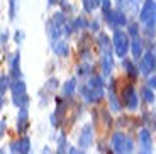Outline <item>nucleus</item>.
Wrapping results in <instances>:
<instances>
[{
    "label": "nucleus",
    "instance_id": "obj_25",
    "mask_svg": "<svg viewBox=\"0 0 156 154\" xmlns=\"http://www.w3.org/2000/svg\"><path fill=\"white\" fill-rule=\"evenodd\" d=\"M10 76H9V75H2V76H0V95H5V92H7L9 88H10Z\"/></svg>",
    "mask_w": 156,
    "mask_h": 154
},
{
    "label": "nucleus",
    "instance_id": "obj_29",
    "mask_svg": "<svg viewBox=\"0 0 156 154\" xmlns=\"http://www.w3.org/2000/svg\"><path fill=\"white\" fill-rule=\"evenodd\" d=\"M127 34L131 36V37H136V36H139V24H137V22L127 24Z\"/></svg>",
    "mask_w": 156,
    "mask_h": 154
},
{
    "label": "nucleus",
    "instance_id": "obj_35",
    "mask_svg": "<svg viewBox=\"0 0 156 154\" xmlns=\"http://www.w3.org/2000/svg\"><path fill=\"white\" fill-rule=\"evenodd\" d=\"M100 9H102V12H104V14H105V12H109L110 10V0H102Z\"/></svg>",
    "mask_w": 156,
    "mask_h": 154
},
{
    "label": "nucleus",
    "instance_id": "obj_31",
    "mask_svg": "<svg viewBox=\"0 0 156 154\" xmlns=\"http://www.w3.org/2000/svg\"><path fill=\"white\" fill-rule=\"evenodd\" d=\"M78 73L80 75H92V66L87 65V63H82L80 68H78Z\"/></svg>",
    "mask_w": 156,
    "mask_h": 154
},
{
    "label": "nucleus",
    "instance_id": "obj_19",
    "mask_svg": "<svg viewBox=\"0 0 156 154\" xmlns=\"http://www.w3.org/2000/svg\"><path fill=\"white\" fill-rule=\"evenodd\" d=\"M10 90H12V95H24L26 93V81L22 80V76L14 78V81H12V85H10Z\"/></svg>",
    "mask_w": 156,
    "mask_h": 154
},
{
    "label": "nucleus",
    "instance_id": "obj_22",
    "mask_svg": "<svg viewBox=\"0 0 156 154\" xmlns=\"http://www.w3.org/2000/svg\"><path fill=\"white\" fill-rule=\"evenodd\" d=\"M71 24H73V31H82V29H88L90 27V22L85 19V17H75L73 20H71Z\"/></svg>",
    "mask_w": 156,
    "mask_h": 154
},
{
    "label": "nucleus",
    "instance_id": "obj_18",
    "mask_svg": "<svg viewBox=\"0 0 156 154\" xmlns=\"http://www.w3.org/2000/svg\"><path fill=\"white\" fill-rule=\"evenodd\" d=\"M61 92H63V96H65V98H71V96L75 95V92H76V80H75V78H70L66 83H63Z\"/></svg>",
    "mask_w": 156,
    "mask_h": 154
},
{
    "label": "nucleus",
    "instance_id": "obj_7",
    "mask_svg": "<svg viewBox=\"0 0 156 154\" xmlns=\"http://www.w3.org/2000/svg\"><path fill=\"white\" fill-rule=\"evenodd\" d=\"M139 71L143 75H151L153 71H156V54L153 51H148V53L143 54L139 63Z\"/></svg>",
    "mask_w": 156,
    "mask_h": 154
},
{
    "label": "nucleus",
    "instance_id": "obj_40",
    "mask_svg": "<svg viewBox=\"0 0 156 154\" xmlns=\"http://www.w3.org/2000/svg\"><path fill=\"white\" fill-rule=\"evenodd\" d=\"M58 4V0H48V5H49V7H53V5H56Z\"/></svg>",
    "mask_w": 156,
    "mask_h": 154
},
{
    "label": "nucleus",
    "instance_id": "obj_23",
    "mask_svg": "<svg viewBox=\"0 0 156 154\" xmlns=\"http://www.w3.org/2000/svg\"><path fill=\"white\" fill-rule=\"evenodd\" d=\"M12 102L16 107H27L29 105V96L27 93H24V95H12Z\"/></svg>",
    "mask_w": 156,
    "mask_h": 154
},
{
    "label": "nucleus",
    "instance_id": "obj_9",
    "mask_svg": "<svg viewBox=\"0 0 156 154\" xmlns=\"http://www.w3.org/2000/svg\"><path fill=\"white\" fill-rule=\"evenodd\" d=\"M92 144H94V127L90 124H85L78 135V146L82 149H88Z\"/></svg>",
    "mask_w": 156,
    "mask_h": 154
},
{
    "label": "nucleus",
    "instance_id": "obj_1",
    "mask_svg": "<svg viewBox=\"0 0 156 154\" xmlns=\"http://www.w3.org/2000/svg\"><path fill=\"white\" fill-rule=\"evenodd\" d=\"M131 36L127 32L121 31V29H115L112 36V44H114V53H115L117 58L124 59L127 56L129 49H131Z\"/></svg>",
    "mask_w": 156,
    "mask_h": 154
},
{
    "label": "nucleus",
    "instance_id": "obj_28",
    "mask_svg": "<svg viewBox=\"0 0 156 154\" xmlns=\"http://www.w3.org/2000/svg\"><path fill=\"white\" fill-rule=\"evenodd\" d=\"M58 88H59V81L56 80V78H49V80L46 81V85H44V90H46V92H56Z\"/></svg>",
    "mask_w": 156,
    "mask_h": 154
},
{
    "label": "nucleus",
    "instance_id": "obj_39",
    "mask_svg": "<svg viewBox=\"0 0 156 154\" xmlns=\"http://www.w3.org/2000/svg\"><path fill=\"white\" fill-rule=\"evenodd\" d=\"M90 27H92V31L97 32L98 31V22H97V20H95V22H92V24H90Z\"/></svg>",
    "mask_w": 156,
    "mask_h": 154
},
{
    "label": "nucleus",
    "instance_id": "obj_10",
    "mask_svg": "<svg viewBox=\"0 0 156 154\" xmlns=\"http://www.w3.org/2000/svg\"><path fill=\"white\" fill-rule=\"evenodd\" d=\"M100 68H102V75L109 76L114 69V51H104L100 58Z\"/></svg>",
    "mask_w": 156,
    "mask_h": 154
},
{
    "label": "nucleus",
    "instance_id": "obj_33",
    "mask_svg": "<svg viewBox=\"0 0 156 154\" xmlns=\"http://www.w3.org/2000/svg\"><path fill=\"white\" fill-rule=\"evenodd\" d=\"M7 41H9V31H7V29H4L2 34H0V43H2V47L7 46Z\"/></svg>",
    "mask_w": 156,
    "mask_h": 154
},
{
    "label": "nucleus",
    "instance_id": "obj_2",
    "mask_svg": "<svg viewBox=\"0 0 156 154\" xmlns=\"http://www.w3.org/2000/svg\"><path fill=\"white\" fill-rule=\"evenodd\" d=\"M110 147L114 152L124 154V152H133L134 151V142L129 135L122 134V132H114L110 137Z\"/></svg>",
    "mask_w": 156,
    "mask_h": 154
},
{
    "label": "nucleus",
    "instance_id": "obj_32",
    "mask_svg": "<svg viewBox=\"0 0 156 154\" xmlns=\"http://www.w3.org/2000/svg\"><path fill=\"white\" fill-rule=\"evenodd\" d=\"M24 39H26V32L24 31H16V34H14V41H16L17 44H22Z\"/></svg>",
    "mask_w": 156,
    "mask_h": 154
},
{
    "label": "nucleus",
    "instance_id": "obj_21",
    "mask_svg": "<svg viewBox=\"0 0 156 154\" xmlns=\"http://www.w3.org/2000/svg\"><path fill=\"white\" fill-rule=\"evenodd\" d=\"M141 96H143V100H144L146 103H154V100H156L154 92H153V88L148 85L141 88Z\"/></svg>",
    "mask_w": 156,
    "mask_h": 154
},
{
    "label": "nucleus",
    "instance_id": "obj_26",
    "mask_svg": "<svg viewBox=\"0 0 156 154\" xmlns=\"http://www.w3.org/2000/svg\"><path fill=\"white\" fill-rule=\"evenodd\" d=\"M17 5H19V0H9V19L14 20L17 16Z\"/></svg>",
    "mask_w": 156,
    "mask_h": 154
},
{
    "label": "nucleus",
    "instance_id": "obj_24",
    "mask_svg": "<svg viewBox=\"0 0 156 154\" xmlns=\"http://www.w3.org/2000/svg\"><path fill=\"white\" fill-rule=\"evenodd\" d=\"M31 151V139L27 135H24L22 139H19V152L20 154H27Z\"/></svg>",
    "mask_w": 156,
    "mask_h": 154
},
{
    "label": "nucleus",
    "instance_id": "obj_14",
    "mask_svg": "<svg viewBox=\"0 0 156 154\" xmlns=\"http://www.w3.org/2000/svg\"><path fill=\"white\" fill-rule=\"evenodd\" d=\"M114 83L115 81H110V85H109V105H110V110L114 112V114H119V112L122 110V103L119 102V98H117L115 95V90H114Z\"/></svg>",
    "mask_w": 156,
    "mask_h": 154
},
{
    "label": "nucleus",
    "instance_id": "obj_13",
    "mask_svg": "<svg viewBox=\"0 0 156 154\" xmlns=\"http://www.w3.org/2000/svg\"><path fill=\"white\" fill-rule=\"evenodd\" d=\"M9 69L12 78H20V53H14L9 59Z\"/></svg>",
    "mask_w": 156,
    "mask_h": 154
},
{
    "label": "nucleus",
    "instance_id": "obj_38",
    "mask_svg": "<svg viewBox=\"0 0 156 154\" xmlns=\"http://www.w3.org/2000/svg\"><path fill=\"white\" fill-rule=\"evenodd\" d=\"M68 152H71V154H78V152H83V151H82V147H80V149H78V147H73V146H71L70 147V149H68Z\"/></svg>",
    "mask_w": 156,
    "mask_h": 154
},
{
    "label": "nucleus",
    "instance_id": "obj_34",
    "mask_svg": "<svg viewBox=\"0 0 156 154\" xmlns=\"http://www.w3.org/2000/svg\"><path fill=\"white\" fill-rule=\"evenodd\" d=\"M9 149H10V152H19V141H12L9 144Z\"/></svg>",
    "mask_w": 156,
    "mask_h": 154
},
{
    "label": "nucleus",
    "instance_id": "obj_5",
    "mask_svg": "<svg viewBox=\"0 0 156 154\" xmlns=\"http://www.w3.org/2000/svg\"><path fill=\"white\" fill-rule=\"evenodd\" d=\"M107 19V22H109V26L112 27V29H121V27H127V16H126L122 10H114V9H110L109 12H105L104 14Z\"/></svg>",
    "mask_w": 156,
    "mask_h": 154
},
{
    "label": "nucleus",
    "instance_id": "obj_4",
    "mask_svg": "<svg viewBox=\"0 0 156 154\" xmlns=\"http://www.w3.org/2000/svg\"><path fill=\"white\" fill-rule=\"evenodd\" d=\"M82 96L83 100L88 102V103H97V102H100L104 96H105V88H97V86H90L88 83H85V85L82 86Z\"/></svg>",
    "mask_w": 156,
    "mask_h": 154
},
{
    "label": "nucleus",
    "instance_id": "obj_3",
    "mask_svg": "<svg viewBox=\"0 0 156 154\" xmlns=\"http://www.w3.org/2000/svg\"><path fill=\"white\" fill-rule=\"evenodd\" d=\"M139 20L144 26H156V0H144L139 12Z\"/></svg>",
    "mask_w": 156,
    "mask_h": 154
},
{
    "label": "nucleus",
    "instance_id": "obj_37",
    "mask_svg": "<svg viewBox=\"0 0 156 154\" xmlns=\"http://www.w3.org/2000/svg\"><path fill=\"white\" fill-rule=\"evenodd\" d=\"M5 129H7V120L2 119L0 120V135H2V137H4V134H5Z\"/></svg>",
    "mask_w": 156,
    "mask_h": 154
},
{
    "label": "nucleus",
    "instance_id": "obj_8",
    "mask_svg": "<svg viewBox=\"0 0 156 154\" xmlns=\"http://www.w3.org/2000/svg\"><path fill=\"white\" fill-rule=\"evenodd\" d=\"M137 144H139L141 152L149 154L153 151V137H151V131H149L148 127L141 129V131L137 132Z\"/></svg>",
    "mask_w": 156,
    "mask_h": 154
},
{
    "label": "nucleus",
    "instance_id": "obj_11",
    "mask_svg": "<svg viewBox=\"0 0 156 154\" xmlns=\"http://www.w3.org/2000/svg\"><path fill=\"white\" fill-rule=\"evenodd\" d=\"M16 129H17V132H19V134H24V132L29 129V110H27V107H20L19 108Z\"/></svg>",
    "mask_w": 156,
    "mask_h": 154
},
{
    "label": "nucleus",
    "instance_id": "obj_15",
    "mask_svg": "<svg viewBox=\"0 0 156 154\" xmlns=\"http://www.w3.org/2000/svg\"><path fill=\"white\" fill-rule=\"evenodd\" d=\"M131 53H133V56L136 59L143 58V54H144V43H143V39L139 36L133 37V41H131Z\"/></svg>",
    "mask_w": 156,
    "mask_h": 154
},
{
    "label": "nucleus",
    "instance_id": "obj_27",
    "mask_svg": "<svg viewBox=\"0 0 156 154\" xmlns=\"http://www.w3.org/2000/svg\"><path fill=\"white\" fill-rule=\"evenodd\" d=\"M58 152H66V135L63 131L58 134Z\"/></svg>",
    "mask_w": 156,
    "mask_h": 154
},
{
    "label": "nucleus",
    "instance_id": "obj_20",
    "mask_svg": "<svg viewBox=\"0 0 156 154\" xmlns=\"http://www.w3.org/2000/svg\"><path fill=\"white\" fill-rule=\"evenodd\" d=\"M143 124L149 131H156V115L153 112H144L143 114Z\"/></svg>",
    "mask_w": 156,
    "mask_h": 154
},
{
    "label": "nucleus",
    "instance_id": "obj_17",
    "mask_svg": "<svg viewBox=\"0 0 156 154\" xmlns=\"http://www.w3.org/2000/svg\"><path fill=\"white\" fill-rule=\"evenodd\" d=\"M122 68H124V71H126V75L127 76H131V78H137L139 76V66H134V63L131 61V59H126L124 58V61H122Z\"/></svg>",
    "mask_w": 156,
    "mask_h": 154
},
{
    "label": "nucleus",
    "instance_id": "obj_12",
    "mask_svg": "<svg viewBox=\"0 0 156 154\" xmlns=\"http://www.w3.org/2000/svg\"><path fill=\"white\" fill-rule=\"evenodd\" d=\"M51 47H53L56 56H61V58H68L70 56V44L65 39H56V41H53Z\"/></svg>",
    "mask_w": 156,
    "mask_h": 154
},
{
    "label": "nucleus",
    "instance_id": "obj_30",
    "mask_svg": "<svg viewBox=\"0 0 156 154\" xmlns=\"http://www.w3.org/2000/svg\"><path fill=\"white\" fill-rule=\"evenodd\" d=\"M82 5L83 9H85V12H94L95 9H97V4H95V0H82Z\"/></svg>",
    "mask_w": 156,
    "mask_h": 154
},
{
    "label": "nucleus",
    "instance_id": "obj_16",
    "mask_svg": "<svg viewBox=\"0 0 156 154\" xmlns=\"http://www.w3.org/2000/svg\"><path fill=\"white\" fill-rule=\"evenodd\" d=\"M97 44L98 47H100V51L104 53V51H114V44H112V39L109 37V36L105 34V32H100L97 37Z\"/></svg>",
    "mask_w": 156,
    "mask_h": 154
},
{
    "label": "nucleus",
    "instance_id": "obj_6",
    "mask_svg": "<svg viewBox=\"0 0 156 154\" xmlns=\"http://www.w3.org/2000/svg\"><path fill=\"white\" fill-rule=\"evenodd\" d=\"M122 103L127 107V110H136L139 105V96L133 85H126L122 90Z\"/></svg>",
    "mask_w": 156,
    "mask_h": 154
},
{
    "label": "nucleus",
    "instance_id": "obj_36",
    "mask_svg": "<svg viewBox=\"0 0 156 154\" xmlns=\"http://www.w3.org/2000/svg\"><path fill=\"white\" fill-rule=\"evenodd\" d=\"M146 83H148V86H151L153 90H156V75H151V76L148 78V81H146Z\"/></svg>",
    "mask_w": 156,
    "mask_h": 154
}]
</instances>
